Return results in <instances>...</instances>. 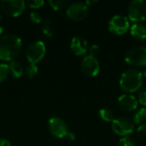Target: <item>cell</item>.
<instances>
[{
    "label": "cell",
    "instance_id": "cell-1",
    "mask_svg": "<svg viewBox=\"0 0 146 146\" xmlns=\"http://www.w3.org/2000/svg\"><path fill=\"white\" fill-rule=\"evenodd\" d=\"M21 49V38L14 33L0 37V59L3 61H14Z\"/></svg>",
    "mask_w": 146,
    "mask_h": 146
},
{
    "label": "cell",
    "instance_id": "cell-2",
    "mask_svg": "<svg viewBox=\"0 0 146 146\" xmlns=\"http://www.w3.org/2000/svg\"><path fill=\"white\" fill-rule=\"evenodd\" d=\"M144 82L143 73L135 68H130L126 70L121 76L119 80L120 87L122 91L133 93L138 92L142 87Z\"/></svg>",
    "mask_w": 146,
    "mask_h": 146
},
{
    "label": "cell",
    "instance_id": "cell-3",
    "mask_svg": "<svg viewBox=\"0 0 146 146\" xmlns=\"http://www.w3.org/2000/svg\"><path fill=\"white\" fill-rule=\"evenodd\" d=\"M127 18L134 23L146 20L145 0H133L127 7Z\"/></svg>",
    "mask_w": 146,
    "mask_h": 146
},
{
    "label": "cell",
    "instance_id": "cell-4",
    "mask_svg": "<svg viewBox=\"0 0 146 146\" xmlns=\"http://www.w3.org/2000/svg\"><path fill=\"white\" fill-rule=\"evenodd\" d=\"M125 61L130 66L145 67L146 47L139 45L129 49L125 55Z\"/></svg>",
    "mask_w": 146,
    "mask_h": 146
},
{
    "label": "cell",
    "instance_id": "cell-5",
    "mask_svg": "<svg viewBox=\"0 0 146 146\" xmlns=\"http://www.w3.org/2000/svg\"><path fill=\"white\" fill-rule=\"evenodd\" d=\"M111 127L115 134L122 137H127L134 131V123L133 121L124 116L115 118L111 122Z\"/></svg>",
    "mask_w": 146,
    "mask_h": 146
},
{
    "label": "cell",
    "instance_id": "cell-6",
    "mask_svg": "<svg viewBox=\"0 0 146 146\" xmlns=\"http://www.w3.org/2000/svg\"><path fill=\"white\" fill-rule=\"evenodd\" d=\"M46 47L43 41L38 40L32 43L26 52V56L28 62L32 64H37L40 62L45 55Z\"/></svg>",
    "mask_w": 146,
    "mask_h": 146
},
{
    "label": "cell",
    "instance_id": "cell-7",
    "mask_svg": "<svg viewBox=\"0 0 146 146\" xmlns=\"http://www.w3.org/2000/svg\"><path fill=\"white\" fill-rule=\"evenodd\" d=\"M109 30L115 35H122L130 28L129 19L123 15H115L109 21Z\"/></svg>",
    "mask_w": 146,
    "mask_h": 146
},
{
    "label": "cell",
    "instance_id": "cell-8",
    "mask_svg": "<svg viewBox=\"0 0 146 146\" xmlns=\"http://www.w3.org/2000/svg\"><path fill=\"white\" fill-rule=\"evenodd\" d=\"M1 9L4 14L11 17L21 15L26 7V2L23 0H3L0 3Z\"/></svg>",
    "mask_w": 146,
    "mask_h": 146
},
{
    "label": "cell",
    "instance_id": "cell-9",
    "mask_svg": "<svg viewBox=\"0 0 146 146\" xmlns=\"http://www.w3.org/2000/svg\"><path fill=\"white\" fill-rule=\"evenodd\" d=\"M48 130L53 137L57 139L64 138L68 132L65 121L57 116L50 118L48 121Z\"/></svg>",
    "mask_w": 146,
    "mask_h": 146
},
{
    "label": "cell",
    "instance_id": "cell-10",
    "mask_svg": "<svg viewBox=\"0 0 146 146\" xmlns=\"http://www.w3.org/2000/svg\"><path fill=\"white\" fill-rule=\"evenodd\" d=\"M89 13V8L84 2H75L70 4L66 11L67 16L73 21H81Z\"/></svg>",
    "mask_w": 146,
    "mask_h": 146
},
{
    "label": "cell",
    "instance_id": "cell-11",
    "mask_svg": "<svg viewBox=\"0 0 146 146\" xmlns=\"http://www.w3.org/2000/svg\"><path fill=\"white\" fill-rule=\"evenodd\" d=\"M80 68L86 75L89 77H95L100 71V64L97 57L87 55L82 59Z\"/></svg>",
    "mask_w": 146,
    "mask_h": 146
},
{
    "label": "cell",
    "instance_id": "cell-12",
    "mask_svg": "<svg viewBox=\"0 0 146 146\" xmlns=\"http://www.w3.org/2000/svg\"><path fill=\"white\" fill-rule=\"evenodd\" d=\"M119 106L125 111H135L139 106V101L135 96L130 93H125L118 98Z\"/></svg>",
    "mask_w": 146,
    "mask_h": 146
},
{
    "label": "cell",
    "instance_id": "cell-13",
    "mask_svg": "<svg viewBox=\"0 0 146 146\" xmlns=\"http://www.w3.org/2000/svg\"><path fill=\"white\" fill-rule=\"evenodd\" d=\"M70 49L76 56H83L88 50L87 41L82 37L75 36L71 40Z\"/></svg>",
    "mask_w": 146,
    "mask_h": 146
},
{
    "label": "cell",
    "instance_id": "cell-14",
    "mask_svg": "<svg viewBox=\"0 0 146 146\" xmlns=\"http://www.w3.org/2000/svg\"><path fill=\"white\" fill-rule=\"evenodd\" d=\"M131 36L137 40L146 39V26L142 23H133L130 27Z\"/></svg>",
    "mask_w": 146,
    "mask_h": 146
},
{
    "label": "cell",
    "instance_id": "cell-15",
    "mask_svg": "<svg viewBox=\"0 0 146 146\" xmlns=\"http://www.w3.org/2000/svg\"><path fill=\"white\" fill-rule=\"evenodd\" d=\"M9 73L12 74L13 77L19 79L22 76L24 70H23L21 64L19 62L15 61V60L11 61L9 65Z\"/></svg>",
    "mask_w": 146,
    "mask_h": 146
},
{
    "label": "cell",
    "instance_id": "cell-16",
    "mask_svg": "<svg viewBox=\"0 0 146 146\" xmlns=\"http://www.w3.org/2000/svg\"><path fill=\"white\" fill-rule=\"evenodd\" d=\"M146 120V109L145 108H139L133 111L132 121L135 124L143 123Z\"/></svg>",
    "mask_w": 146,
    "mask_h": 146
},
{
    "label": "cell",
    "instance_id": "cell-17",
    "mask_svg": "<svg viewBox=\"0 0 146 146\" xmlns=\"http://www.w3.org/2000/svg\"><path fill=\"white\" fill-rule=\"evenodd\" d=\"M98 115H99L100 118L104 121H106V122H112L115 119L114 113L110 110L106 109V108L101 109L98 112Z\"/></svg>",
    "mask_w": 146,
    "mask_h": 146
},
{
    "label": "cell",
    "instance_id": "cell-18",
    "mask_svg": "<svg viewBox=\"0 0 146 146\" xmlns=\"http://www.w3.org/2000/svg\"><path fill=\"white\" fill-rule=\"evenodd\" d=\"M48 3L51 9L54 10H60L62 8H64L67 4V1L63 0H50Z\"/></svg>",
    "mask_w": 146,
    "mask_h": 146
},
{
    "label": "cell",
    "instance_id": "cell-19",
    "mask_svg": "<svg viewBox=\"0 0 146 146\" xmlns=\"http://www.w3.org/2000/svg\"><path fill=\"white\" fill-rule=\"evenodd\" d=\"M38 69L37 64L29 63V65L27 66L26 68H25V72H26L27 77H29V78L35 77L37 75V74H38Z\"/></svg>",
    "mask_w": 146,
    "mask_h": 146
},
{
    "label": "cell",
    "instance_id": "cell-20",
    "mask_svg": "<svg viewBox=\"0 0 146 146\" xmlns=\"http://www.w3.org/2000/svg\"><path fill=\"white\" fill-rule=\"evenodd\" d=\"M9 74V65L6 63H0V83L3 82Z\"/></svg>",
    "mask_w": 146,
    "mask_h": 146
},
{
    "label": "cell",
    "instance_id": "cell-21",
    "mask_svg": "<svg viewBox=\"0 0 146 146\" xmlns=\"http://www.w3.org/2000/svg\"><path fill=\"white\" fill-rule=\"evenodd\" d=\"M138 101L139 104L146 107V86L140 88L138 95Z\"/></svg>",
    "mask_w": 146,
    "mask_h": 146
},
{
    "label": "cell",
    "instance_id": "cell-22",
    "mask_svg": "<svg viewBox=\"0 0 146 146\" xmlns=\"http://www.w3.org/2000/svg\"><path fill=\"white\" fill-rule=\"evenodd\" d=\"M118 146H136V143L129 137H123L119 140Z\"/></svg>",
    "mask_w": 146,
    "mask_h": 146
},
{
    "label": "cell",
    "instance_id": "cell-23",
    "mask_svg": "<svg viewBox=\"0 0 146 146\" xmlns=\"http://www.w3.org/2000/svg\"><path fill=\"white\" fill-rule=\"evenodd\" d=\"M42 32L44 33V35L47 38H50L52 37V30L51 27L50 26V21L49 20H46V21L44 22V24L43 25L42 27Z\"/></svg>",
    "mask_w": 146,
    "mask_h": 146
},
{
    "label": "cell",
    "instance_id": "cell-24",
    "mask_svg": "<svg viewBox=\"0 0 146 146\" xmlns=\"http://www.w3.org/2000/svg\"><path fill=\"white\" fill-rule=\"evenodd\" d=\"M44 3V0H30L27 2V4L32 9H38Z\"/></svg>",
    "mask_w": 146,
    "mask_h": 146
},
{
    "label": "cell",
    "instance_id": "cell-25",
    "mask_svg": "<svg viewBox=\"0 0 146 146\" xmlns=\"http://www.w3.org/2000/svg\"><path fill=\"white\" fill-rule=\"evenodd\" d=\"M30 19L33 22H34L36 24H40L41 21H42L41 15L38 12H35V11H33L30 13Z\"/></svg>",
    "mask_w": 146,
    "mask_h": 146
},
{
    "label": "cell",
    "instance_id": "cell-26",
    "mask_svg": "<svg viewBox=\"0 0 146 146\" xmlns=\"http://www.w3.org/2000/svg\"><path fill=\"white\" fill-rule=\"evenodd\" d=\"M137 134L142 139H146V123L141 124L137 128Z\"/></svg>",
    "mask_w": 146,
    "mask_h": 146
},
{
    "label": "cell",
    "instance_id": "cell-27",
    "mask_svg": "<svg viewBox=\"0 0 146 146\" xmlns=\"http://www.w3.org/2000/svg\"><path fill=\"white\" fill-rule=\"evenodd\" d=\"M90 55L92 56H95L96 57V55L98 53L99 51V46L98 44H92L91 47H90Z\"/></svg>",
    "mask_w": 146,
    "mask_h": 146
},
{
    "label": "cell",
    "instance_id": "cell-28",
    "mask_svg": "<svg viewBox=\"0 0 146 146\" xmlns=\"http://www.w3.org/2000/svg\"><path fill=\"white\" fill-rule=\"evenodd\" d=\"M66 139H68V141H71V142H73V141H74L75 139H76V136H75V134L74 133H71V132H68V133L66 134V136L64 137Z\"/></svg>",
    "mask_w": 146,
    "mask_h": 146
},
{
    "label": "cell",
    "instance_id": "cell-29",
    "mask_svg": "<svg viewBox=\"0 0 146 146\" xmlns=\"http://www.w3.org/2000/svg\"><path fill=\"white\" fill-rule=\"evenodd\" d=\"M0 146H11L10 142L6 139H0Z\"/></svg>",
    "mask_w": 146,
    "mask_h": 146
},
{
    "label": "cell",
    "instance_id": "cell-30",
    "mask_svg": "<svg viewBox=\"0 0 146 146\" xmlns=\"http://www.w3.org/2000/svg\"><path fill=\"white\" fill-rule=\"evenodd\" d=\"M97 3V1H86L85 2V3L89 7L90 5H92V4H94V3Z\"/></svg>",
    "mask_w": 146,
    "mask_h": 146
},
{
    "label": "cell",
    "instance_id": "cell-31",
    "mask_svg": "<svg viewBox=\"0 0 146 146\" xmlns=\"http://www.w3.org/2000/svg\"><path fill=\"white\" fill-rule=\"evenodd\" d=\"M143 76H144V79H145L146 80V68L145 69L144 73H143Z\"/></svg>",
    "mask_w": 146,
    "mask_h": 146
},
{
    "label": "cell",
    "instance_id": "cell-32",
    "mask_svg": "<svg viewBox=\"0 0 146 146\" xmlns=\"http://www.w3.org/2000/svg\"><path fill=\"white\" fill-rule=\"evenodd\" d=\"M3 27H2V26L0 25V36H1V34L3 33Z\"/></svg>",
    "mask_w": 146,
    "mask_h": 146
}]
</instances>
